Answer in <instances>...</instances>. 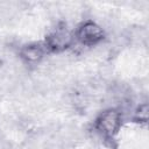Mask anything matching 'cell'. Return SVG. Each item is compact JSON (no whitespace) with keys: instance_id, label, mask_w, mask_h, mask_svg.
I'll list each match as a JSON object with an SVG mask.
<instances>
[{"instance_id":"obj_1","label":"cell","mask_w":149,"mask_h":149,"mask_svg":"<svg viewBox=\"0 0 149 149\" xmlns=\"http://www.w3.org/2000/svg\"><path fill=\"white\" fill-rule=\"evenodd\" d=\"M123 126L122 112L118 108H106L93 120V129L108 144L116 141Z\"/></svg>"},{"instance_id":"obj_2","label":"cell","mask_w":149,"mask_h":149,"mask_svg":"<svg viewBox=\"0 0 149 149\" xmlns=\"http://www.w3.org/2000/svg\"><path fill=\"white\" fill-rule=\"evenodd\" d=\"M42 42L49 55L65 52L76 43L73 30L69 28L68 23L64 21H59L50 28Z\"/></svg>"},{"instance_id":"obj_3","label":"cell","mask_w":149,"mask_h":149,"mask_svg":"<svg viewBox=\"0 0 149 149\" xmlns=\"http://www.w3.org/2000/svg\"><path fill=\"white\" fill-rule=\"evenodd\" d=\"M74 42L83 47L93 48L102 43L106 38L104 28L93 20H85L73 29Z\"/></svg>"},{"instance_id":"obj_4","label":"cell","mask_w":149,"mask_h":149,"mask_svg":"<svg viewBox=\"0 0 149 149\" xmlns=\"http://www.w3.org/2000/svg\"><path fill=\"white\" fill-rule=\"evenodd\" d=\"M48 51L42 41L40 42H29L19 48L17 56L20 61L27 66H36L38 65L45 56H48Z\"/></svg>"},{"instance_id":"obj_5","label":"cell","mask_w":149,"mask_h":149,"mask_svg":"<svg viewBox=\"0 0 149 149\" xmlns=\"http://www.w3.org/2000/svg\"><path fill=\"white\" fill-rule=\"evenodd\" d=\"M132 120L139 125H147L148 122V105L147 102L140 104L133 112Z\"/></svg>"}]
</instances>
